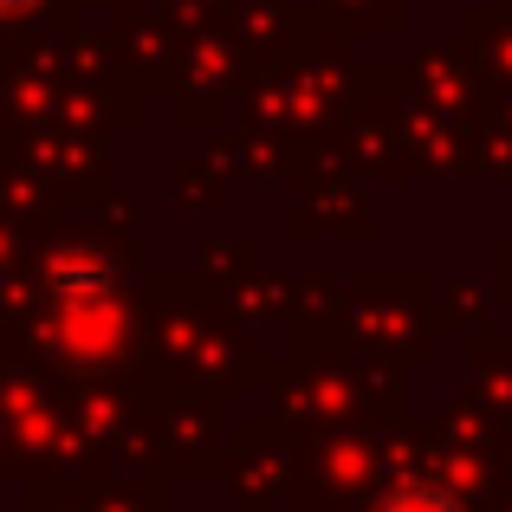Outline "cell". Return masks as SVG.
<instances>
[{
  "label": "cell",
  "mask_w": 512,
  "mask_h": 512,
  "mask_svg": "<svg viewBox=\"0 0 512 512\" xmlns=\"http://www.w3.org/2000/svg\"><path fill=\"white\" fill-rule=\"evenodd\" d=\"M383 512H454L441 493H402V500H389Z\"/></svg>",
  "instance_id": "obj_1"
}]
</instances>
